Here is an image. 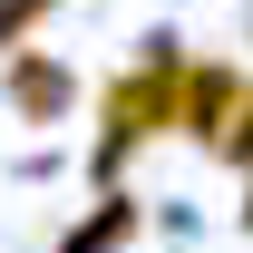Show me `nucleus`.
Listing matches in <instances>:
<instances>
[{"instance_id":"nucleus-1","label":"nucleus","mask_w":253,"mask_h":253,"mask_svg":"<svg viewBox=\"0 0 253 253\" xmlns=\"http://www.w3.org/2000/svg\"><path fill=\"white\" fill-rule=\"evenodd\" d=\"M175 107H185V49H175V39H146V49L97 88V175H117L136 146L175 136Z\"/></svg>"},{"instance_id":"nucleus-2","label":"nucleus","mask_w":253,"mask_h":253,"mask_svg":"<svg viewBox=\"0 0 253 253\" xmlns=\"http://www.w3.org/2000/svg\"><path fill=\"white\" fill-rule=\"evenodd\" d=\"M0 88H10V117L20 126H59L68 107H78V68L68 59H49V49H10V59H0Z\"/></svg>"},{"instance_id":"nucleus-3","label":"nucleus","mask_w":253,"mask_h":253,"mask_svg":"<svg viewBox=\"0 0 253 253\" xmlns=\"http://www.w3.org/2000/svg\"><path fill=\"white\" fill-rule=\"evenodd\" d=\"M234 97H244V68H224V59H185V107H175V136L214 146L224 117H234Z\"/></svg>"},{"instance_id":"nucleus-4","label":"nucleus","mask_w":253,"mask_h":253,"mask_svg":"<svg viewBox=\"0 0 253 253\" xmlns=\"http://www.w3.org/2000/svg\"><path fill=\"white\" fill-rule=\"evenodd\" d=\"M126 234H136V205H126V195H107L97 214H78V224H68V244H59V253H117Z\"/></svg>"},{"instance_id":"nucleus-5","label":"nucleus","mask_w":253,"mask_h":253,"mask_svg":"<svg viewBox=\"0 0 253 253\" xmlns=\"http://www.w3.org/2000/svg\"><path fill=\"white\" fill-rule=\"evenodd\" d=\"M214 156L234 166V175H253V78H244V97H234V117H224V136H214Z\"/></svg>"},{"instance_id":"nucleus-6","label":"nucleus","mask_w":253,"mask_h":253,"mask_svg":"<svg viewBox=\"0 0 253 253\" xmlns=\"http://www.w3.org/2000/svg\"><path fill=\"white\" fill-rule=\"evenodd\" d=\"M49 10H59V0H0V59H10V49H30Z\"/></svg>"}]
</instances>
